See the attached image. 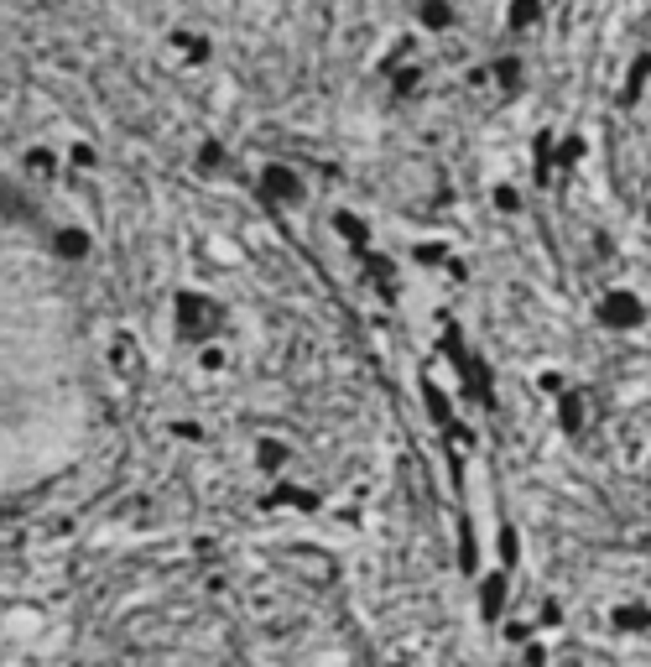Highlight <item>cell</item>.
Segmentation results:
<instances>
[{"label":"cell","instance_id":"10","mask_svg":"<svg viewBox=\"0 0 651 667\" xmlns=\"http://www.w3.org/2000/svg\"><path fill=\"white\" fill-rule=\"evenodd\" d=\"M526 667H547V652H542V646H526Z\"/></svg>","mask_w":651,"mask_h":667},{"label":"cell","instance_id":"6","mask_svg":"<svg viewBox=\"0 0 651 667\" xmlns=\"http://www.w3.org/2000/svg\"><path fill=\"white\" fill-rule=\"evenodd\" d=\"M198 365H203V370H225V350H219V344L198 350Z\"/></svg>","mask_w":651,"mask_h":667},{"label":"cell","instance_id":"5","mask_svg":"<svg viewBox=\"0 0 651 667\" xmlns=\"http://www.w3.org/2000/svg\"><path fill=\"white\" fill-rule=\"evenodd\" d=\"M500 599H506V579H490V584H485V615H495V610H500Z\"/></svg>","mask_w":651,"mask_h":667},{"label":"cell","instance_id":"7","mask_svg":"<svg viewBox=\"0 0 651 667\" xmlns=\"http://www.w3.org/2000/svg\"><path fill=\"white\" fill-rule=\"evenodd\" d=\"M282 459H287L282 444H260V464H266V469H282Z\"/></svg>","mask_w":651,"mask_h":667},{"label":"cell","instance_id":"8","mask_svg":"<svg viewBox=\"0 0 651 667\" xmlns=\"http://www.w3.org/2000/svg\"><path fill=\"white\" fill-rule=\"evenodd\" d=\"M579 417H583V397H563V422L579 428Z\"/></svg>","mask_w":651,"mask_h":667},{"label":"cell","instance_id":"4","mask_svg":"<svg viewBox=\"0 0 651 667\" xmlns=\"http://www.w3.org/2000/svg\"><path fill=\"white\" fill-rule=\"evenodd\" d=\"M537 11H542L537 0H516V6H510V26H532V21H537Z\"/></svg>","mask_w":651,"mask_h":667},{"label":"cell","instance_id":"1","mask_svg":"<svg viewBox=\"0 0 651 667\" xmlns=\"http://www.w3.org/2000/svg\"><path fill=\"white\" fill-rule=\"evenodd\" d=\"M604 318H610V323H636V318H641V303H636V297H626V292H620V297H610Z\"/></svg>","mask_w":651,"mask_h":667},{"label":"cell","instance_id":"9","mask_svg":"<svg viewBox=\"0 0 651 667\" xmlns=\"http://www.w3.org/2000/svg\"><path fill=\"white\" fill-rule=\"evenodd\" d=\"M537 386H542L547 397H557V391H563V370H542V375H537Z\"/></svg>","mask_w":651,"mask_h":667},{"label":"cell","instance_id":"2","mask_svg":"<svg viewBox=\"0 0 651 667\" xmlns=\"http://www.w3.org/2000/svg\"><path fill=\"white\" fill-rule=\"evenodd\" d=\"M266 188L282 193V199H297V177L287 172V167H266Z\"/></svg>","mask_w":651,"mask_h":667},{"label":"cell","instance_id":"3","mask_svg":"<svg viewBox=\"0 0 651 667\" xmlns=\"http://www.w3.org/2000/svg\"><path fill=\"white\" fill-rule=\"evenodd\" d=\"M453 16H448V6L443 0H422V26H433V32H443Z\"/></svg>","mask_w":651,"mask_h":667}]
</instances>
